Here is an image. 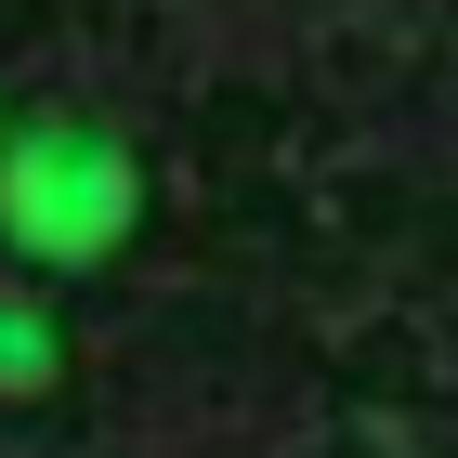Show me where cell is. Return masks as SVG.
<instances>
[{
	"label": "cell",
	"instance_id": "7a4b0ae2",
	"mask_svg": "<svg viewBox=\"0 0 458 458\" xmlns=\"http://www.w3.org/2000/svg\"><path fill=\"white\" fill-rule=\"evenodd\" d=\"M53 380V327H27V301H0V393H39Z\"/></svg>",
	"mask_w": 458,
	"mask_h": 458
},
{
	"label": "cell",
	"instance_id": "6da1fadb",
	"mask_svg": "<svg viewBox=\"0 0 458 458\" xmlns=\"http://www.w3.org/2000/svg\"><path fill=\"white\" fill-rule=\"evenodd\" d=\"M144 210V171H131V144L92 131V118H53V131H13L0 144V236L27 249V262H106L118 236H131Z\"/></svg>",
	"mask_w": 458,
	"mask_h": 458
}]
</instances>
